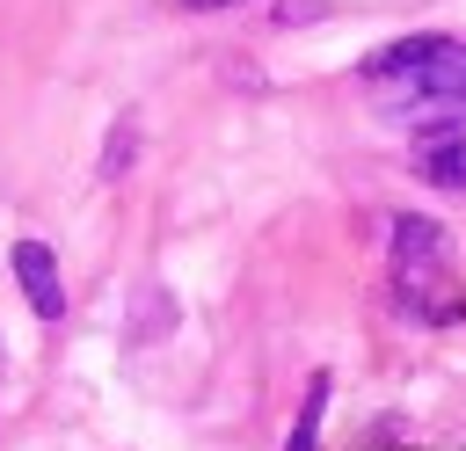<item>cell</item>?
Instances as JSON below:
<instances>
[{
	"label": "cell",
	"instance_id": "1",
	"mask_svg": "<svg viewBox=\"0 0 466 451\" xmlns=\"http://www.w3.org/2000/svg\"><path fill=\"white\" fill-rule=\"evenodd\" d=\"M371 102L408 131H459L466 124V44L459 36H408L371 51L364 65Z\"/></svg>",
	"mask_w": 466,
	"mask_h": 451
},
{
	"label": "cell",
	"instance_id": "2",
	"mask_svg": "<svg viewBox=\"0 0 466 451\" xmlns=\"http://www.w3.org/2000/svg\"><path fill=\"white\" fill-rule=\"evenodd\" d=\"M393 276H400V306H415L422 320H459L466 313V298L459 291H444V276H451V240H444V226L437 218H393Z\"/></svg>",
	"mask_w": 466,
	"mask_h": 451
},
{
	"label": "cell",
	"instance_id": "3",
	"mask_svg": "<svg viewBox=\"0 0 466 451\" xmlns=\"http://www.w3.org/2000/svg\"><path fill=\"white\" fill-rule=\"evenodd\" d=\"M15 276L29 291V313L36 320H58L66 313V284H58V255L44 240H15Z\"/></svg>",
	"mask_w": 466,
	"mask_h": 451
},
{
	"label": "cell",
	"instance_id": "4",
	"mask_svg": "<svg viewBox=\"0 0 466 451\" xmlns=\"http://www.w3.org/2000/svg\"><path fill=\"white\" fill-rule=\"evenodd\" d=\"M320 407H328V378H313V386H306V407H299V422H291V444H284V451H313V436H320Z\"/></svg>",
	"mask_w": 466,
	"mask_h": 451
},
{
	"label": "cell",
	"instance_id": "5",
	"mask_svg": "<svg viewBox=\"0 0 466 451\" xmlns=\"http://www.w3.org/2000/svg\"><path fill=\"white\" fill-rule=\"evenodd\" d=\"M430 175L451 182V189H466V153H430Z\"/></svg>",
	"mask_w": 466,
	"mask_h": 451
},
{
	"label": "cell",
	"instance_id": "6",
	"mask_svg": "<svg viewBox=\"0 0 466 451\" xmlns=\"http://www.w3.org/2000/svg\"><path fill=\"white\" fill-rule=\"evenodd\" d=\"M182 7H233V0H182Z\"/></svg>",
	"mask_w": 466,
	"mask_h": 451
}]
</instances>
